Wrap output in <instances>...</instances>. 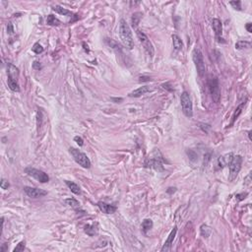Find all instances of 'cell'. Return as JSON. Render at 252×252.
<instances>
[{"instance_id": "6da1fadb", "label": "cell", "mask_w": 252, "mask_h": 252, "mask_svg": "<svg viewBox=\"0 0 252 252\" xmlns=\"http://www.w3.org/2000/svg\"><path fill=\"white\" fill-rule=\"evenodd\" d=\"M119 36L122 43L124 44V46L128 49H132L134 47V40L132 36V32L130 27L128 26L125 20L120 21L119 25Z\"/></svg>"}, {"instance_id": "7a4b0ae2", "label": "cell", "mask_w": 252, "mask_h": 252, "mask_svg": "<svg viewBox=\"0 0 252 252\" xmlns=\"http://www.w3.org/2000/svg\"><path fill=\"white\" fill-rule=\"evenodd\" d=\"M241 164H242V158L241 156H233V158L228 165L229 166V173H228V181H233L238 175V173L241 170Z\"/></svg>"}, {"instance_id": "3957f363", "label": "cell", "mask_w": 252, "mask_h": 252, "mask_svg": "<svg viewBox=\"0 0 252 252\" xmlns=\"http://www.w3.org/2000/svg\"><path fill=\"white\" fill-rule=\"evenodd\" d=\"M192 58H193L196 69H197V73L199 74L200 77H203L206 71V66H205L202 51H201L199 48H195L192 52Z\"/></svg>"}, {"instance_id": "277c9868", "label": "cell", "mask_w": 252, "mask_h": 252, "mask_svg": "<svg viewBox=\"0 0 252 252\" xmlns=\"http://www.w3.org/2000/svg\"><path fill=\"white\" fill-rule=\"evenodd\" d=\"M69 152L72 155V157H73L76 163L79 164L82 167H84V169H90L91 167V161H90L86 154H84L83 152L75 148H70Z\"/></svg>"}, {"instance_id": "5b68a950", "label": "cell", "mask_w": 252, "mask_h": 252, "mask_svg": "<svg viewBox=\"0 0 252 252\" xmlns=\"http://www.w3.org/2000/svg\"><path fill=\"white\" fill-rule=\"evenodd\" d=\"M180 103H181V108L183 113L187 117H192L193 116V106L191 98H190L189 94L187 92H183L180 96Z\"/></svg>"}, {"instance_id": "8992f818", "label": "cell", "mask_w": 252, "mask_h": 252, "mask_svg": "<svg viewBox=\"0 0 252 252\" xmlns=\"http://www.w3.org/2000/svg\"><path fill=\"white\" fill-rule=\"evenodd\" d=\"M208 86L211 93V97L214 103H219L221 99V89L219 80L217 78H211L208 81Z\"/></svg>"}, {"instance_id": "52a82bcc", "label": "cell", "mask_w": 252, "mask_h": 252, "mask_svg": "<svg viewBox=\"0 0 252 252\" xmlns=\"http://www.w3.org/2000/svg\"><path fill=\"white\" fill-rule=\"evenodd\" d=\"M136 35L139 38L140 42L142 43V46L145 49V51L146 53L149 55L150 57H153L154 55V47H153V44L152 42H150V40L148 38V37L145 35V33H143L142 31L140 30H137L136 31Z\"/></svg>"}, {"instance_id": "ba28073f", "label": "cell", "mask_w": 252, "mask_h": 252, "mask_svg": "<svg viewBox=\"0 0 252 252\" xmlns=\"http://www.w3.org/2000/svg\"><path fill=\"white\" fill-rule=\"evenodd\" d=\"M25 171L30 176L36 178L38 181H40L42 183H46V182L49 181V176L42 170L33 169V167H27V169L25 170Z\"/></svg>"}, {"instance_id": "9c48e42d", "label": "cell", "mask_w": 252, "mask_h": 252, "mask_svg": "<svg viewBox=\"0 0 252 252\" xmlns=\"http://www.w3.org/2000/svg\"><path fill=\"white\" fill-rule=\"evenodd\" d=\"M154 158H150L146 161L145 166L147 167H151V169H154L158 171H163L164 170V166L161 164V159L158 158L157 156V150L154 152Z\"/></svg>"}, {"instance_id": "30bf717a", "label": "cell", "mask_w": 252, "mask_h": 252, "mask_svg": "<svg viewBox=\"0 0 252 252\" xmlns=\"http://www.w3.org/2000/svg\"><path fill=\"white\" fill-rule=\"evenodd\" d=\"M24 191L26 194L32 198H38V197H42V196H46L47 194L46 191H44L42 189L40 188H35V187H29L26 186L24 187Z\"/></svg>"}, {"instance_id": "8fae6325", "label": "cell", "mask_w": 252, "mask_h": 252, "mask_svg": "<svg viewBox=\"0 0 252 252\" xmlns=\"http://www.w3.org/2000/svg\"><path fill=\"white\" fill-rule=\"evenodd\" d=\"M176 232H177V228H176V227H175L172 228V231L170 232V233L169 234V237H167V239L166 240L164 246L161 247V251H163V252L170 251L171 246L173 244V240H175V237L176 236Z\"/></svg>"}, {"instance_id": "7c38bea8", "label": "cell", "mask_w": 252, "mask_h": 252, "mask_svg": "<svg viewBox=\"0 0 252 252\" xmlns=\"http://www.w3.org/2000/svg\"><path fill=\"white\" fill-rule=\"evenodd\" d=\"M232 158H233L232 153H228L227 155L220 157L219 160H218V166H219V167H221V169H223V167H225L231 164Z\"/></svg>"}, {"instance_id": "4fadbf2b", "label": "cell", "mask_w": 252, "mask_h": 252, "mask_svg": "<svg viewBox=\"0 0 252 252\" xmlns=\"http://www.w3.org/2000/svg\"><path fill=\"white\" fill-rule=\"evenodd\" d=\"M98 207L99 208V210L102 211L104 214H113V213L116 211V207L106 204L104 202H99L98 203Z\"/></svg>"}, {"instance_id": "5bb4252c", "label": "cell", "mask_w": 252, "mask_h": 252, "mask_svg": "<svg viewBox=\"0 0 252 252\" xmlns=\"http://www.w3.org/2000/svg\"><path fill=\"white\" fill-rule=\"evenodd\" d=\"M7 73H8V78H11L13 80H18L19 78V69L17 68L16 66L13 64L8 63L7 64Z\"/></svg>"}, {"instance_id": "9a60e30c", "label": "cell", "mask_w": 252, "mask_h": 252, "mask_svg": "<svg viewBox=\"0 0 252 252\" xmlns=\"http://www.w3.org/2000/svg\"><path fill=\"white\" fill-rule=\"evenodd\" d=\"M151 91H152V90H151L148 86H143V87L138 88L137 90H135V91L131 92L129 94V97H131V98H139V97H141V96H143V95L147 94V93H149Z\"/></svg>"}, {"instance_id": "2e32d148", "label": "cell", "mask_w": 252, "mask_h": 252, "mask_svg": "<svg viewBox=\"0 0 252 252\" xmlns=\"http://www.w3.org/2000/svg\"><path fill=\"white\" fill-rule=\"evenodd\" d=\"M212 28H213V30H214V32L216 33L217 38H220V36L222 35V32H223V25H222L221 20L213 19L212 20Z\"/></svg>"}, {"instance_id": "e0dca14e", "label": "cell", "mask_w": 252, "mask_h": 252, "mask_svg": "<svg viewBox=\"0 0 252 252\" xmlns=\"http://www.w3.org/2000/svg\"><path fill=\"white\" fill-rule=\"evenodd\" d=\"M85 232L90 237H94L98 233V226L97 223H92V225L85 226Z\"/></svg>"}, {"instance_id": "ac0fdd59", "label": "cell", "mask_w": 252, "mask_h": 252, "mask_svg": "<svg viewBox=\"0 0 252 252\" xmlns=\"http://www.w3.org/2000/svg\"><path fill=\"white\" fill-rule=\"evenodd\" d=\"M65 183H66V185L69 187V189L71 190L72 192H73L74 194H80L81 193V188H80V186L78 185L77 183H75V182H73V181H69V180H66L65 181Z\"/></svg>"}, {"instance_id": "d6986e66", "label": "cell", "mask_w": 252, "mask_h": 252, "mask_svg": "<svg viewBox=\"0 0 252 252\" xmlns=\"http://www.w3.org/2000/svg\"><path fill=\"white\" fill-rule=\"evenodd\" d=\"M172 43H173V47L176 50H180L183 47V42L181 41V38H179L177 35H172Z\"/></svg>"}, {"instance_id": "ffe728a7", "label": "cell", "mask_w": 252, "mask_h": 252, "mask_svg": "<svg viewBox=\"0 0 252 252\" xmlns=\"http://www.w3.org/2000/svg\"><path fill=\"white\" fill-rule=\"evenodd\" d=\"M52 10L55 11V12H57L61 15H64V16H72L73 14H72L71 11L69 10H67L63 7H61V6H58V5H55V6L52 7Z\"/></svg>"}, {"instance_id": "44dd1931", "label": "cell", "mask_w": 252, "mask_h": 252, "mask_svg": "<svg viewBox=\"0 0 252 252\" xmlns=\"http://www.w3.org/2000/svg\"><path fill=\"white\" fill-rule=\"evenodd\" d=\"M46 24L49 26H59L61 22L53 15H48L46 18Z\"/></svg>"}, {"instance_id": "7402d4cb", "label": "cell", "mask_w": 252, "mask_h": 252, "mask_svg": "<svg viewBox=\"0 0 252 252\" xmlns=\"http://www.w3.org/2000/svg\"><path fill=\"white\" fill-rule=\"evenodd\" d=\"M245 105V102H243L241 104H239L237 106V108L236 109V111H234V113L232 115V123H231V126H232V124L234 123V121H236L237 119V117L239 116V114L241 113V111H242V108H243V106ZM229 126V127H231Z\"/></svg>"}, {"instance_id": "603a6c76", "label": "cell", "mask_w": 252, "mask_h": 252, "mask_svg": "<svg viewBox=\"0 0 252 252\" xmlns=\"http://www.w3.org/2000/svg\"><path fill=\"white\" fill-rule=\"evenodd\" d=\"M142 231L146 233L148 231H150L151 228H153V221L152 220H150V219H146V220H144L143 223H142Z\"/></svg>"}, {"instance_id": "cb8c5ba5", "label": "cell", "mask_w": 252, "mask_h": 252, "mask_svg": "<svg viewBox=\"0 0 252 252\" xmlns=\"http://www.w3.org/2000/svg\"><path fill=\"white\" fill-rule=\"evenodd\" d=\"M8 87L12 90L13 92H20V87L18 81L11 79V78H8Z\"/></svg>"}, {"instance_id": "d4e9b609", "label": "cell", "mask_w": 252, "mask_h": 252, "mask_svg": "<svg viewBox=\"0 0 252 252\" xmlns=\"http://www.w3.org/2000/svg\"><path fill=\"white\" fill-rule=\"evenodd\" d=\"M251 42L247 41H240L236 43V48L237 49H244V48H250Z\"/></svg>"}, {"instance_id": "484cf974", "label": "cell", "mask_w": 252, "mask_h": 252, "mask_svg": "<svg viewBox=\"0 0 252 252\" xmlns=\"http://www.w3.org/2000/svg\"><path fill=\"white\" fill-rule=\"evenodd\" d=\"M141 17H142V14L141 13H135V14H133L132 16V26L134 28H136L139 24V22H140V19H141Z\"/></svg>"}, {"instance_id": "4316f807", "label": "cell", "mask_w": 252, "mask_h": 252, "mask_svg": "<svg viewBox=\"0 0 252 252\" xmlns=\"http://www.w3.org/2000/svg\"><path fill=\"white\" fill-rule=\"evenodd\" d=\"M201 234H202L204 237H208L211 234V228L208 226L203 225L201 227Z\"/></svg>"}, {"instance_id": "83f0119b", "label": "cell", "mask_w": 252, "mask_h": 252, "mask_svg": "<svg viewBox=\"0 0 252 252\" xmlns=\"http://www.w3.org/2000/svg\"><path fill=\"white\" fill-rule=\"evenodd\" d=\"M65 202L67 203V205H69V206H71V207H73V208H78V207L80 206L79 202H78V201H77L76 199H74V198L66 199V200H65Z\"/></svg>"}, {"instance_id": "f1b7e54d", "label": "cell", "mask_w": 252, "mask_h": 252, "mask_svg": "<svg viewBox=\"0 0 252 252\" xmlns=\"http://www.w3.org/2000/svg\"><path fill=\"white\" fill-rule=\"evenodd\" d=\"M33 52H36L37 54H40V53H42V51H43V47L41 46L40 43H35L33 44Z\"/></svg>"}, {"instance_id": "f546056e", "label": "cell", "mask_w": 252, "mask_h": 252, "mask_svg": "<svg viewBox=\"0 0 252 252\" xmlns=\"http://www.w3.org/2000/svg\"><path fill=\"white\" fill-rule=\"evenodd\" d=\"M25 245H26V242L25 241H21L18 245L16 246L14 248V252H19V251H23L25 249Z\"/></svg>"}, {"instance_id": "4dcf8cb0", "label": "cell", "mask_w": 252, "mask_h": 252, "mask_svg": "<svg viewBox=\"0 0 252 252\" xmlns=\"http://www.w3.org/2000/svg\"><path fill=\"white\" fill-rule=\"evenodd\" d=\"M42 111L38 109V113H37V125H38V128H40L41 125H42Z\"/></svg>"}, {"instance_id": "1f68e13d", "label": "cell", "mask_w": 252, "mask_h": 252, "mask_svg": "<svg viewBox=\"0 0 252 252\" xmlns=\"http://www.w3.org/2000/svg\"><path fill=\"white\" fill-rule=\"evenodd\" d=\"M231 5L233 6L234 9L241 10V6H240V5H241V2L240 1H232V2H231Z\"/></svg>"}, {"instance_id": "d6a6232c", "label": "cell", "mask_w": 252, "mask_h": 252, "mask_svg": "<svg viewBox=\"0 0 252 252\" xmlns=\"http://www.w3.org/2000/svg\"><path fill=\"white\" fill-rule=\"evenodd\" d=\"M10 186V184L7 180H5V179H2L1 180V188L2 189H8V187Z\"/></svg>"}, {"instance_id": "836d02e7", "label": "cell", "mask_w": 252, "mask_h": 252, "mask_svg": "<svg viewBox=\"0 0 252 252\" xmlns=\"http://www.w3.org/2000/svg\"><path fill=\"white\" fill-rule=\"evenodd\" d=\"M244 184L245 185H250L251 184V173H249V175L244 178Z\"/></svg>"}, {"instance_id": "e575fe53", "label": "cell", "mask_w": 252, "mask_h": 252, "mask_svg": "<svg viewBox=\"0 0 252 252\" xmlns=\"http://www.w3.org/2000/svg\"><path fill=\"white\" fill-rule=\"evenodd\" d=\"M74 140L76 141V143L79 145V146H83V144H84V141H83V139L81 138V137H79V136H76L75 138H74Z\"/></svg>"}, {"instance_id": "d590c367", "label": "cell", "mask_w": 252, "mask_h": 252, "mask_svg": "<svg viewBox=\"0 0 252 252\" xmlns=\"http://www.w3.org/2000/svg\"><path fill=\"white\" fill-rule=\"evenodd\" d=\"M210 160H211V154H207V155H205V157H204V166H207V165H208V163L210 161Z\"/></svg>"}, {"instance_id": "8d00e7d4", "label": "cell", "mask_w": 252, "mask_h": 252, "mask_svg": "<svg viewBox=\"0 0 252 252\" xmlns=\"http://www.w3.org/2000/svg\"><path fill=\"white\" fill-rule=\"evenodd\" d=\"M7 32H8V33H13V32H14V28H13V25L11 22H9L7 25Z\"/></svg>"}, {"instance_id": "74e56055", "label": "cell", "mask_w": 252, "mask_h": 252, "mask_svg": "<svg viewBox=\"0 0 252 252\" xmlns=\"http://www.w3.org/2000/svg\"><path fill=\"white\" fill-rule=\"evenodd\" d=\"M33 67L35 69H37V70L42 69V65H41L40 62H38V61H35V62H33Z\"/></svg>"}, {"instance_id": "f35d334b", "label": "cell", "mask_w": 252, "mask_h": 252, "mask_svg": "<svg viewBox=\"0 0 252 252\" xmlns=\"http://www.w3.org/2000/svg\"><path fill=\"white\" fill-rule=\"evenodd\" d=\"M187 154H188V156H189V158H190V160H194L195 158H197V155H196L194 152H192V151H189V152H187Z\"/></svg>"}, {"instance_id": "ab89813d", "label": "cell", "mask_w": 252, "mask_h": 252, "mask_svg": "<svg viewBox=\"0 0 252 252\" xmlns=\"http://www.w3.org/2000/svg\"><path fill=\"white\" fill-rule=\"evenodd\" d=\"M246 196H247V193H242V194H238L237 195V197L238 198V200H243Z\"/></svg>"}, {"instance_id": "60d3db41", "label": "cell", "mask_w": 252, "mask_h": 252, "mask_svg": "<svg viewBox=\"0 0 252 252\" xmlns=\"http://www.w3.org/2000/svg\"><path fill=\"white\" fill-rule=\"evenodd\" d=\"M245 28H246V30H247V32L252 33V24L251 23H247V24H246Z\"/></svg>"}, {"instance_id": "b9f144b4", "label": "cell", "mask_w": 252, "mask_h": 252, "mask_svg": "<svg viewBox=\"0 0 252 252\" xmlns=\"http://www.w3.org/2000/svg\"><path fill=\"white\" fill-rule=\"evenodd\" d=\"M140 81H151V78L150 77H145V76H142L140 77Z\"/></svg>"}, {"instance_id": "7bdbcfd3", "label": "cell", "mask_w": 252, "mask_h": 252, "mask_svg": "<svg viewBox=\"0 0 252 252\" xmlns=\"http://www.w3.org/2000/svg\"><path fill=\"white\" fill-rule=\"evenodd\" d=\"M163 87L165 89H167L169 91H172V88H170V84L169 83H166V84H163Z\"/></svg>"}, {"instance_id": "ee69618b", "label": "cell", "mask_w": 252, "mask_h": 252, "mask_svg": "<svg viewBox=\"0 0 252 252\" xmlns=\"http://www.w3.org/2000/svg\"><path fill=\"white\" fill-rule=\"evenodd\" d=\"M113 99V102L117 103V104H119L120 102H122V100H123V99H121V98H119V99H115V98H113V99Z\"/></svg>"}, {"instance_id": "f6af8a7d", "label": "cell", "mask_w": 252, "mask_h": 252, "mask_svg": "<svg viewBox=\"0 0 252 252\" xmlns=\"http://www.w3.org/2000/svg\"><path fill=\"white\" fill-rule=\"evenodd\" d=\"M170 189H173V191H175V190H176L175 188H170ZM167 192H169V193H171V192H172V190H170V189H169V190H167Z\"/></svg>"}, {"instance_id": "bcb514c9", "label": "cell", "mask_w": 252, "mask_h": 252, "mask_svg": "<svg viewBox=\"0 0 252 252\" xmlns=\"http://www.w3.org/2000/svg\"><path fill=\"white\" fill-rule=\"evenodd\" d=\"M251 131H248V138H249V140H251Z\"/></svg>"}]
</instances>
